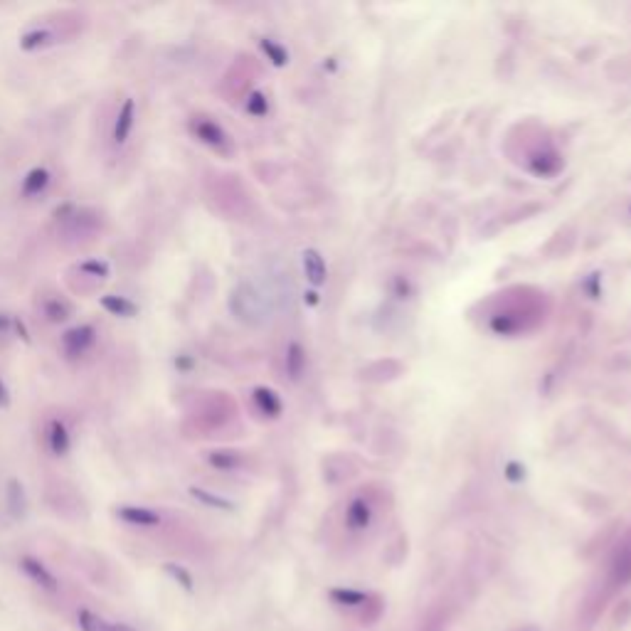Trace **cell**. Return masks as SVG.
<instances>
[{
  "label": "cell",
  "mask_w": 631,
  "mask_h": 631,
  "mask_svg": "<svg viewBox=\"0 0 631 631\" xmlns=\"http://www.w3.org/2000/svg\"><path fill=\"white\" fill-rule=\"evenodd\" d=\"M79 272L92 274V277H99V279H107L109 277V264L107 262H99V259H92V262L79 264Z\"/></svg>",
  "instance_id": "21"
},
{
  "label": "cell",
  "mask_w": 631,
  "mask_h": 631,
  "mask_svg": "<svg viewBox=\"0 0 631 631\" xmlns=\"http://www.w3.org/2000/svg\"><path fill=\"white\" fill-rule=\"evenodd\" d=\"M94 343H97V328H94L92 323L74 325V328H69L67 333L62 335V350L69 360L82 358Z\"/></svg>",
  "instance_id": "2"
},
{
  "label": "cell",
  "mask_w": 631,
  "mask_h": 631,
  "mask_svg": "<svg viewBox=\"0 0 631 631\" xmlns=\"http://www.w3.org/2000/svg\"><path fill=\"white\" fill-rule=\"evenodd\" d=\"M57 220L62 222V227L67 232H72L74 237L77 234H89L97 227V215L87 212V210H77L74 205H64V208L57 210Z\"/></svg>",
  "instance_id": "4"
},
{
  "label": "cell",
  "mask_w": 631,
  "mask_h": 631,
  "mask_svg": "<svg viewBox=\"0 0 631 631\" xmlns=\"http://www.w3.org/2000/svg\"><path fill=\"white\" fill-rule=\"evenodd\" d=\"M102 306L104 311H109L112 316H121V318H131V316L138 313V306L133 301H128L126 296H102Z\"/></svg>",
  "instance_id": "12"
},
{
  "label": "cell",
  "mask_w": 631,
  "mask_h": 631,
  "mask_svg": "<svg viewBox=\"0 0 631 631\" xmlns=\"http://www.w3.org/2000/svg\"><path fill=\"white\" fill-rule=\"evenodd\" d=\"M13 328L18 330V333H20V338H23V340H30L28 328H25V325H23V320H13Z\"/></svg>",
  "instance_id": "26"
},
{
  "label": "cell",
  "mask_w": 631,
  "mask_h": 631,
  "mask_svg": "<svg viewBox=\"0 0 631 631\" xmlns=\"http://www.w3.org/2000/svg\"><path fill=\"white\" fill-rule=\"evenodd\" d=\"M333 599L338 604H360L365 602V594L363 592H355V589H333Z\"/></svg>",
  "instance_id": "20"
},
{
  "label": "cell",
  "mask_w": 631,
  "mask_h": 631,
  "mask_svg": "<svg viewBox=\"0 0 631 631\" xmlns=\"http://www.w3.org/2000/svg\"><path fill=\"white\" fill-rule=\"evenodd\" d=\"M8 508L13 518H23L28 510V500H25V488L18 479L8 481Z\"/></svg>",
  "instance_id": "11"
},
{
  "label": "cell",
  "mask_w": 631,
  "mask_h": 631,
  "mask_svg": "<svg viewBox=\"0 0 631 631\" xmlns=\"http://www.w3.org/2000/svg\"><path fill=\"white\" fill-rule=\"evenodd\" d=\"M13 320H15V318H10V316L0 313V333H5V330L13 328Z\"/></svg>",
  "instance_id": "25"
},
{
  "label": "cell",
  "mask_w": 631,
  "mask_h": 631,
  "mask_svg": "<svg viewBox=\"0 0 631 631\" xmlns=\"http://www.w3.org/2000/svg\"><path fill=\"white\" fill-rule=\"evenodd\" d=\"M614 579L622 584L631 579V548L622 550L617 555V560H614Z\"/></svg>",
  "instance_id": "17"
},
{
  "label": "cell",
  "mask_w": 631,
  "mask_h": 631,
  "mask_svg": "<svg viewBox=\"0 0 631 631\" xmlns=\"http://www.w3.org/2000/svg\"><path fill=\"white\" fill-rule=\"evenodd\" d=\"M249 112H252V114H264V112H267V104H264L262 94H254V97L249 99Z\"/></svg>",
  "instance_id": "23"
},
{
  "label": "cell",
  "mask_w": 631,
  "mask_h": 631,
  "mask_svg": "<svg viewBox=\"0 0 631 631\" xmlns=\"http://www.w3.org/2000/svg\"><path fill=\"white\" fill-rule=\"evenodd\" d=\"M190 495H193V498H198L200 503H205V505H210V508H222V510H229L232 508V503H229V500H224V498H220V495H215V493H210V491H203V488H190Z\"/></svg>",
  "instance_id": "18"
},
{
  "label": "cell",
  "mask_w": 631,
  "mask_h": 631,
  "mask_svg": "<svg viewBox=\"0 0 631 631\" xmlns=\"http://www.w3.org/2000/svg\"><path fill=\"white\" fill-rule=\"evenodd\" d=\"M368 520H370V508L363 503V500H355V503L348 508V525L358 530V528H365Z\"/></svg>",
  "instance_id": "16"
},
{
  "label": "cell",
  "mask_w": 631,
  "mask_h": 631,
  "mask_svg": "<svg viewBox=\"0 0 631 631\" xmlns=\"http://www.w3.org/2000/svg\"><path fill=\"white\" fill-rule=\"evenodd\" d=\"M264 49H267V52L272 54V57H274V62H277V64H284V54H282V49H279V47H274L272 42H264Z\"/></svg>",
  "instance_id": "24"
},
{
  "label": "cell",
  "mask_w": 631,
  "mask_h": 631,
  "mask_svg": "<svg viewBox=\"0 0 631 631\" xmlns=\"http://www.w3.org/2000/svg\"><path fill=\"white\" fill-rule=\"evenodd\" d=\"M47 447L54 457H64L72 447V437H69V429L64 422L59 419H49L47 424Z\"/></svg>",
  "instance_id": "6"
},
{
  "label": "cell",
  "mask_w": 631,
  "mask_h": 631,
  "mask_svg": "<svg viewBox=\"0 0 631 631\" xmlns=\"http://www.w3.org/2000/svg\"><path fill=\"white\" fill-rule=\"evenodd\" d=\"M254 402H257L259 409H262L264 414H269V417H277L279 407H282L279 399H277V395H274L272 390H264V387L254 390Z\"/></svg>",
  "instance_id": "15"
},
{
  "label": "cell",
  "mask_w": 631,
  "mask_h": 631,
  "mask_svg": "<svg viewBox=\"0 0 631 631\" xmlns=\"http://www.w3.org/2000/svg\"><path fill=\"white\" fill-rule=\"evenodd\" d=\"M133 119H136V104H133V99H126L116 114V124H114V141H116V146H124L128 141Z\"/></svg>",
  "instance_id": "5"
},
{
  "label": "cell",
  "mask_w": 631,
  "mask_h": 631,
  "mask_svg": "<svg viewBox=\"0 0 631 631\" xmlns=\"http://www.w3.org/2000/svg\"><path fill=\"white\" fill-rule=\"evenodd\" d=\"M10 402V397H8V387H5V383H3V378H0V407H5V404Z\"/></svg>",
  "instance_id": "27"
},
{
  "label": "cell",
  "mask_w": 631,
  "mask_h": 631,
  "mask_svg": "<svg viewBox=\"0 0 631 631\" xmlns=\"http://www.w3.org/2000/svg\"><path fill=\"white\" fill-rule=\"evenodd\" d=\"M237 462L239 459L234 457L232 452H212L210 454V464L217 467V469H234L237 467Z\"/></svg>",
  "instance_id": "19"
},
{
  "label": "cell",
  "mask_w": 631,
  "mask_h": 631,
  "mask_svg": "<svg viewBox=\"0 0 631 631\" xmlns=\"http://www.w3.org/2000/svg\"><path fill=\"white\" fill-rule=\"evenodd\" d=\"M42 311L47 316V320H52V323H62V320H67L69 316H72V306H69L67 301H62V299H49V301L42 306Z\"/></svg>",
  "instance_id": "14"
},
{
  "label": "cell",
  "mask_w": 631,
  "mask_h": 631,
  "mask_svg": "<svg viewBox=\"0 0 631 631\" xmlns=\"http://www.w3.org/2000/svg\"><path fill=\"white\" fill-rule=\"evenodd\" d=\"M54 40V32L47 28L42 30H30V32H25L23 37H20V47L25 49V52H32V49H40L44 47V44H49Z\"/></svg>",
  "instance_id": "13"
},
{
  "label": "cell",
  "mask_w": 631,
  "mask_h": 631,
  "mask_svg": "<svg viewBox=\"0 0 631 631\" xmlns=\"http://www.w3.org/2000/svg\"><path fill=\"white\" fill-rule=\"evenodd\" d=\"M229 308H232V313L237 316V318L247 320V323H257V320L264 316L262 299H259V294L254 292L252 287H247V284H242V287H237L232 292V296H229Z\"/></svg>",
  "instance_id": "1"
},
{
  "label": "cell",
  "mask_w": 631,
  "mask_h": 631,
  "mask_svg": "<svg viewBox=\"0 0 631 631\" xmlns=\"http://www.w3.org/2000/svg\"><path fill=\"white\" fill-rule=\"evenodd\" d=\"M49 180H52V175H49L47 168H32L23 180V195L25 198H35V195L44 193Z\"/></svg>",
  "instance_id": "9"
},
{
  "label": "cell",
  "mask_w": 631,
  "mask_h": 631,
  "mask_svg": "<svg viewBox=\"0 0 631 631\" xmlns=\"http://www.w3.org/2000/svg\"><path fill=\"white\" fill-rule=\"evenodd\" d=\"M20 565H23V572L28 575V577L32 579V582H37L40 587L49 589V592H54V589H57V577H54V575L49 572V570L44 567V565L40 563V560H35V558H23V560H20Z\"/></svg>",
  "instance_id": "7"
},
{
  "label": "cell",
  "mask_w": 631,
  "mask_h": 631,
  "mask_svg": "<svg viewBox=\"0 0 631 631\" xmlns=\"http://www.w3.org/2000/svg\"><path fill=\"white\" fill-rule=\"evenodd\" d=\"M165 572L173 575V577L178 579V582L183 584L185 589H193V577H190V575L185 572V570L180 567V565H165Z\"/></svg>",
  "instance_id": "22"
},
{
  "label": "cell",
  "mask_w": 631,
  "mask_h": 631,
  "mask_svg": "<svg viewBox=\"0 0 631 631\" xmlns=\"http://www.w3.org/2000/svg\"><path fill=\"white\" fill-rule=\"evenodd\" d=\"M116 513H119V518L126 520V523H131V525H146V528H151V525L160 523V515L156 510L141 508V505H121Z\"/></svg>",
  "instance_id": "8"
},
{
  "label": "cell",
  "mask_w": 631,
  "mask_h": 631,
  "mask_svg": "<svg viewBox=\"0 0 631 631\" xmlns=\"http://www.w3.org/2000/svg\"><path fill=\"white\" fill-rule=\"evenodd\" d=\"M190 131L195 133L198 141H203L205 146L215 148V151H229V136L224 133V128L220 124L210 121L205 116H198L190 121Z\"/></svg>",
  "instance_id": "3"
},
{
  "label": "cell",
  "mask_w": 631,
  "mask_h": 631,
  "mask_svg": "<svg viewBox=\"0 0 631 631\" xmlns=\"http://www.w3.org/2000/svg\"><path fill=\"white\" fill-rule=\"evenodd\" d=\"M79 627H82L84 631H136L133 627H128V624H114V622H107V619L97 617V614L92 612H79Z\"/></svg>",
  "instance_id": "10"
}]
</instances>
